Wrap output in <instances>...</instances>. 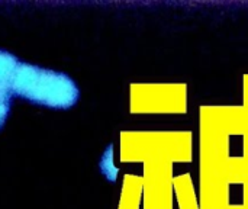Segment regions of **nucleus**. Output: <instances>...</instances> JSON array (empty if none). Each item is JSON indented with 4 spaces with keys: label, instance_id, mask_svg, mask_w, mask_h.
<instances>
[{
    "label": "nucleus",
    "instance_id": "nucleus-1",
    "mask_svg": "<svg viewBox=\"0 0 248 209\" xmlns=\"http://www.w3.org/2000/svg\"><path fill=\"white\" fill-rule=\"evenodd\" d=\"M12 92L13 96L54 109H68L80 97L78 87L67 74L20 61L13 74Z\"/></svg>",
    "mask_w": 248,
    "mask_h": 209
},
{
    "label": "nucleus",
    "instance_id": "nucleus-2",
    "mask_svg": "<svg viewBox=\"0 0 248 209\" xmlns=\"http://www.w3.org/2000/svg\"><path fill=\"white\" fill-rule=\"evenodd\" d=\"M17 63L19 61L13 54L0 49V129L10 113L13 99L12 80Z\"/></svg>",
    "mask_w": 248,
    "mask_h": 209
}]
</instances>
